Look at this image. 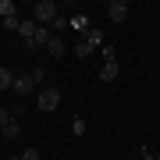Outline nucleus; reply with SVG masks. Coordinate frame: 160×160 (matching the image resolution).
Instances as JSON below:
<instances>
[{"label":"nucleus","mask_w":160,"mask_h":160,"mask_svg":"<svg viewBox=\"0 0 160 160\" xmlns=\"http://www.w3.org/2000/svg\"><path fill=\"white\" fill-rule=\"evenodd\" d=\"M57 14H61V7L53 4V0H39V4H32V22H36V25H46V29H50V25L57 22Z\"/></svg>","instance_id":"f257e3e1"},{"label":"nucleus","mask_w":160,"mask_h":160,"mask_svg":"<svg viewBox=\"0 0 160 160\" xmlns=\"http://www.w3.org/2000/svg\"><path fill=\"white\" fill-rule=\"evenodd\" d=\"M36 107H39L43 114L57 110V107H61V89H57V86H46V89H39V92H36Z\"/></svg>","instance_id":"f03ea898"},{"label":"nucleus","mask_w":160,"mask_h":160,"mask_svg":"<svg viewBox=\"0 0 160 160\" xmlns=\"http://www.w3.org/2000/svg\"><path fill=\"white\" fill-rule=\"evenodd\" d=\"M11 92H14V96H29V92H36V86H32V78H29V75H14Z\"/></svg>","instance_id":"7ed1b4c3"},{"label":"nucleus","mask_w":160,"mask_h":160,"mask_svg":"<svg viewBox=\"0 0 160 160\" xmlns=\"http://www.w3.org/2000/svg\"><path fill=\"white\" fill-rule=\"evenodd\" d=\"M68 29H75V36H86L89 29H92V22H89V14H71V22H68Z\"/></svg>","instance_id":"20e7f679"},{"label":"nucleus","mask_w":160,"mask_h":160,"mask_svg":"<svg viewBox=\"0 0 160 160\" xmlns=\"http://www.w3.org/2000/svg\"><path fill=\"white\" fill-rule=\"evenodd\" d=\"M107 14H110V22H125V18H128V4H125V0H110Z\"/></svg>","instance_id":"39448f33"},{"label":"nucleus","mask_w":160,"mask_h":160,"mask_svg":"<svg viewBox=\"0 0 160 160\" xmlns=\"http://www.w3.org/2000/svg\"><path fill=\"white\" fill-rule=\"evenodd\" d=\"M50 39H53V32L46 29V25H39V29H36V36H32V43H25V46H29V50H36V46H46Z\"/></svg>","instance_id":"423d86ee"},{"label":"nucleus","mask_w":160,"mask_h":160,"mask_svg":"<svg viewBox=\"0 0 160 160\" xmlns=\"http://www.w3.org/2000/svg\"><path fill=\"white\" fill-rule=\"evenodd\" d=\"M36 29H39V25H36L32 18H22V25H18V36H22L25 43H32V36H36Z\"/></svg>","instance_id":"0eeeda50"},{"label":"nucleus","mask_w":160,"mask_h":160,"mask_svg":"<svg viewBox=\"0 0 160 160\" xmlns=\"http://www.w3.org/2000/svg\"><path fill=\"white\" fill-rule=\"evenodd\" d=\"M114 78H118V61H110V64H103V68H100V82H103V86H110Z\"/></svg>","instance_id":"6e6552de"},{"label":"nucleus","mask_w":160,"mask_h":160,"mask_svg":"<svg viewBox=\"0 0 160 160\" xmlns=\"http://www.w3.org/2000/svg\"><path fill=\"white\" fill-rule=\"evenodd\" d=\"M46 53H50V57H64V39L61 36H53V39L46 43Z\"/></svg>","instance_id":"1a4fd4ad"},{"label":"nucleus","mask_w":160,"mask_h":160,"mask_svg":"<svg viewBox=\"0 0 160 160\" xmlns=\"http://www.w3.org/2000/svg\"><path fill=\"white\" fill-rule=\"evenodd\" d=\"M82 39H86V43H89V46H92V50H96V46H103V32H100V29H96V25H92V29H89V32H86V36H82Z\"/></svg>","instance_id":"9d476101"},{"label":"nucleus","mask_w":160,"mask_h":160,"mask_svg":"<svg viewBox=\"0 0 160 160\" xmlns=\"http://www.w3.org/2000/svg\"><path fill=\"white\" fill-rule=\"evenodd\" d=\"M11 86H14V71H11V68H0V92L11 89Z\"/></svg>","instance_id":"9b49d317"},{"label":"nucleus","mask_w":160,"mask_h":160,"mask_svg":"<svg viewBox=\"0 0 160 160\" xmlns=\"http://www.w3.org/2000/svg\"><path fill=\"white\" fill-rule=\"evenodd\" d=\"M89 53H92V46H89L86 39H78V43H75V57H78V61H86Z\"/></svg>","instance_id":"f8f14e48"},{"label":"nucleus","mask_w":160,"mask_h":160,"mask_svg":"<svg viewBox=\"0 0 160 160\" xmlns=\"http://www.w3.org/2000/svg\"><path fill=\"white\" fill-rule=\"evenodd\" d=\"M0 135H4V139H18V135H22V125H18V121H11L7 128H0Z\"/></svg>","instance_id":"ddd939ff"},{"label":"nucleus","mask_w":160,"mask_h":160,"mask_svg":"<svg viewBox=\"0 0 160 160\" xmlns=\"http://www.w3.org/2000/svg\"><path fill=\"white\" fill-rule=\"evenodd\" d=\"M68 22H71V18H64V14H57V22L50 25V32H53V36H61L64 29H68Z\"/></svg>","instance_id":"4468645a"},{"label":"nucleus","mask_w":160,"mask_h":160,"mask_svg":"<svg viewBox=\"0 0 160 160\" xmlns=\"http://www.w3.org/2000/svg\"><path fill=\"white\" fill-rule=\"evenodd\" d=\"M0 18H4V22L14 18V4H11V0H0Z\"/></svg>","instance_id":"2eb2a0df"},{"label":"nucleus","mask_w":160,"mask_h":160,"mask_svg":"<svg viewBox=\"0 0 160 160\" xmlns=\"http://www.w3.org/2000/svg\"><path fill=\"white\" fill-rule=\"evenodd\" d=\"M29 78H32V86L39 89V86H43V78H46V71H43V68H32V71H29Z\"/></svg>","instance_id":"dca6fc26"},{"label":"nucleus","mask_w":160,"mask_h":160,"mask_svg":"<svg viewBox=\"0 0 160 160\" xmlns=\"http://www.w3.org/2000/svg\"><path fill=\"white\" fill-rule=\"evenodd\" d=\"M11 121H14V118H11V107H0V128H7Z\"/></svg>","instance_id":"f3484780"},{"label":"nucleus","mask_w":160,"mask_h":160,"mask_svg":"<svg viewBox=\"0 0 160 160\" xmlns=\"http://www.w3.org/2000/svg\"><path fill=\"white\" fill-rule=\"evenodd\" d=\"M110 61H118V50L114 46H103V64H110Z\"/></svg>","instance_id":"a211bd4d"},{"label":"nucleus","mask_w":160,"mask_h":160,"mask_svg":"<svg viewBox=\"0 0 160 160\" xmlns=\"http://www.w3.org/2000/svg\"><path fill=\"white\" fill-rule=\"evenodd\" d=\"M18 25H22V18L14 14V18H7V22H4V29H7V32H18Z\"/></svg>","instance_id":"6ab92c4d"},{"label":"nucleus","mask_w":160,"mask_h":160,"mask_svg":"<svg viewBox=\"0 0 160 160\" xmlns=\"http://www.w3.org/2000/svg\"><path fill=\"white\" fill-rule=\"evenodd\" d=\"M71 132H75V135H82V132H86V121H82V118H71Z\"/></svg>","instance_id":"aec40b11"},{"label":"nucleus","mask_w":160,"mask_h":160,"mask_svg":"<svg viewBox=\"0 0 160 160\" xmlns=\"http://www.w3.org/2000/svg\"><path fill=\"white\" fill-rule=\"evenodd\" d=\"M22 160H39V149H25V153H22Z\"/></svg>","instance_id":"412c9836"},{"label":"nucleus","mask_w":160,"mask_h":160,"mask_svg":"<svg viewBox=\"0 0 160 160\" xmlns=\"http://www.w3.org/2000/svg\"><path fill=\"white\" fill-rule=\"evenodd\" d=\"M142 160H157V157H153V153H149V149L142 146Z\"/></svg>","instance_id":"4be33fe9"},{"label":"nucleus","mask_w":160,"mask_h":160,"mask_svg":"<svg viewBox=\"0 0 160 160\" xmlns=\"http://www.w3.org/2000/svg\"><path fill=\"white\" fill-rule=\"evenodd\" d=\"M7 160H22V157H7Z\"/></svg>","instance_id":"5701e85b"},{"label":"nucleus","mask_w":160,"mask_h":160,"mask_svg":"<svg viewBox=\"0 0 160 160\" xmlns=\"http://www.w3.org/2000/svg\"><path fill=\"white\" fill-rule=\"evenodd\" d=\"M157 160H160V157H157Z\"/></svg>","instance_id":"b1692460"}]
</instances>
